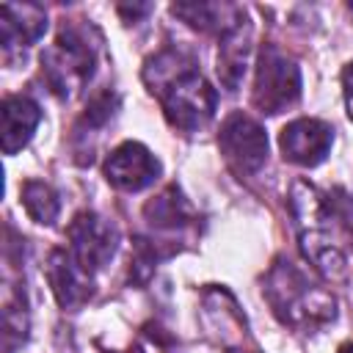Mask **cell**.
Returning <instances> with one entry per match:
<instances>
[{
    "label": "cell",
    "mask_w": 353,
    "mask_h": 353,
    "mask_svg": "<svg viewBox=\"0 0 353 353\" xmlns=\"http://www.w3.org/2000/svg\"><path fill=\"white\" fill-rule=\"evenodd\" d=\"M301 97V72L276 47H265L256 63L254 105L262 113H281Z\"/></svg>",
    "instance_id": "277c9868"
},
{
    "label": "cell",
    "mask_w": 353,
    "mask_h": 353,
    "mask_svg": "<svg viewBox=\"0 0 353 353\" xmlns=\"http://www.w3.org/2000/svg\"><path fill=\"white\" fill-rule=\"evenodd\" d=\"M22 204H25V212L36 221V223H55L58 218V210H61V201L55 196V190L44 182H25L22 188Z\"/></svg>",
    "instance_id": "5bb4252c"
},
{
    "label": "cell",
    "mask_w": 353,
    "mask_h": 353,
    "mask_svg": "<svg viewBox=\"0 0 353 353\" xmlns=\"http://www.w3.org/2000/svg\"><path fill=\"white\" fill-rule=\"evenodd\" d=\"M342 85H345V105H347V116L353 119V63L345 66L342 72Z\"/></svg>",
    "instance_id": "9a60e30c"
},
{
    "label": "cell",
    "mask_w": 353,
    "mask_h": 353,
    "mask_svg": "<svg viewBox=\"0 0 353 353\" xmlns=\"http://www.w3.org/2000/svg\"><path fill=\"white\" fill-rule=\"evenodd\" d=\"M41 121V110L30 97H6L3 99V152L14 154L19 152L30 138L33 130Z\"/></svg>",
    "instance_id": "8fae6325"
},
{
    "label": "cell",
    "mask_w": 353,
    "mask_h": 353,
    "mask_svg": "<svg viewBox=\"0 0 353 353\" xmlns=\"http://www.w3.org/2000/svg\"><path fill=\"white\" fill-rule=\"evenodd\" d=\"M245 61H248V25H243V19H240L237 25H232L223 33L221 50H218V74L229 91H234L240 85Z\"/></svg>",
    "instance_id": "7c38bea8"
},
{
    "label": "cell",
    "mask_w": 353,
    "mask_h": 353,
    "mask_svg": "<svg viewBox=\"0 0 353 353\" xmlns=\"http://www.w3.org/2000/svg\"><path fill=\"white\" fill-rule=\"evenodd\" d=\"M143 77L152 85V91L160 94L165 119L176 130L196 132L215 116V105H218L215 88L179 52L168 50L152 58L143 69Z\"/></svg>",
    "instance_id": "6da1fadb"
},
{
    "label": "cell",
    "mask_w": 353,
    "mask_h": 353,
    "mask_svg": "<svg viewBox=\"0 0 353 353\" xmlns=\"http://www.w3.org/2000/svg\"><path fill=\"white\" fill-rule=\"evenodd\" d=\"M157 174H160L157 157L143 143H135V141H127L119 149H113L105 163V176L119 190H141L152 185Z\"/></svg>",
    "instance_id": "ba28073f"
},
{
    "label": "cell",
    "mask_w": 353,
    "mask_h": 353,
    "mask_svg": "<svg viewBox=\"0 0 353 353\" xmlns=\"http://www.w3.org/2000/svg\"><path fill=\"white\" fill-rule=\"evenodd\" d=\"M331 141H334V130L320 119H295L279 135V146L284 157L290 163L309 165V168L325 160Z\"/></svg>",
    "instance_id": "52a82bcc"
},
{
    "label": "cell",
    "mask_w": 353,
    "mask_h": 353,
    "mask_svg": "<svg viewBox=\"0 0 353 353\" xmlns=\"http://www.w3.org/2000/svg\"><path fill=\"white\" fill-rule=\"evenodd\" d=\"M218 143H221L226 163L237 174H254L256 168H262V163L268 157V135L245 113H232L223 121Z\"/></svg>",
    "instance_id": "5b68a950"
},
{
    "label": "cell",
    "mask_w": 353,
    "mask_h": 353,
    "mask_svg": "<svg viewBox=\"0 0 353 353\" xmlns=\"http://www.w3.org/2000/svg\"><path fill=\"white\" fill-rule=\"evenodd\" d=\"M143 212H146L149 223L152 226H160V229H179V226H188L193 221V210L179 196L176 188H165L160 196H154L146 204Z\"/></svg>",
    "instance_id": "4fadbf2b"
},
{
    "label": "cell",
    "mask_w": 353,
    "mask_h": 353,
    "mask_svg": "<svg viewBox=\"0 0 353 353\" xmlns=\"http://www.w3.org/2000/svg\"><path fill=\"white\" fill-rule=\"evenodd\" d=\"M44 28H47V17L39 6L33 3L0 6V39H3L6 55H11V50H22L33 44L44 33Z\"/></svg>",
    "instance_id": "30bf717a"
},
{
    "label": "cell",
    "mask_w": 353,
    "mask_h": 353,
    "mask_svg": "<svg viewBox=\"0 0 353 353\" xmlns=\"http://www.w3.org/2000/svg\"><path fill=\"white\" fill-rule=\"evenodd\" d=\"M97 63V44L88 39V28L63 25L55 44L44 50L41 69L50 83V88L58 97H72L85 85Z\"/></svg>",
    "instance_id": "7a4b0ae2"
},
{
    "label": "cell",
    "mask_w": 353,
    "mask_h": 353,
    "mask_svg": "<svg viewBox=\"0 0 353 353\" xmlns=\"http://www.w3.org/2000/svg\"><path fill=\"white\" fill-rule=\"evenodd\" d=\"M268 298L284 323H301V320L312 323V320L334 317V301L325 292L312 290V284L290 262L273 268L268 279Z\"/></svg>",
    "instance_id": "3957f363"
},
{
    "label": "cell",
    "mask_w": 353,
    "mask_h": 353,
    "mask_svg": "<svg viewBox=\"0 0 353 353\" xmlns=\"http://www.w3.org/2000/svg\"><path fill=\"white\" fill-rule=\"evenodd\" d=\"M339 353H353V342H347V345H342V347H339Z\"/></svg>",
    "instance_id": "2e32d148"
},
{
    "label": "cell",
    "mask_w": 353,
    "mask_h": 353,
    "mask_svg": "<svg viewBox=\"0 0 353 353\" xmlns=\"http://www.w3.org/2000/svg\"><path fill=\"white\" fill-rule=\"evenodd\" d=\"M66 234H69V254L88 273H94L102 265H108L113 251H116V232H113V226L105 218L94 215V212H80L69 223Z\"/></svg>",
    "instance_id": "8992f818"
},
{
    "label": "cell",
    "mask_w": 353,
    "mask_h": 353,
    "mask_svg": "<svg viewBox=\"0 0 353 353\" xmlns=\"http://www.w3.org/2000/svg\"><path fill=\"white\" fill-rule=\"evenodd\" d=\"M50 287L63 309H77L91 298V273L77 265L69 251H52L47 262Z\"/></svg>",
    "instance_id": "9c48e42d"
},
{
    "label": "cell",
    "mask_w": 353,
    "mask_h": 353,
    "mask_svg": "<svg viewBox=\"0 0 353 353\" xmlns=\"http://www.w3.org/2000/svg\"><path fill=\"white\" fill-rule=\"evenodd\" d=\"M229 353H251V350H229Z\"/></svg>",
    "instance_id": "e0dca14e"
}]
</instances>
